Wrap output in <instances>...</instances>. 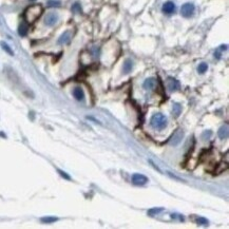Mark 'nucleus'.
Instances as JSON below:
<instances>
[{"label":"nucleus","mask_w":229,"mask_h":229,"mask_svg":"<svg viewBox=\"0 0 229 229\" xmlns=\"http://www.w3.org/2000/svg\"><path fill=\"white\" fill-rule=\"evenodd\" d=\"M163 12L165 14H172L175 12V4L172 1H167L163 5Z\"/></svg>","instance_id":"8"},{"label":"nucleus","mask_w":229,"mask_h":229,"mask_svg":"<svg viewBox=\"0 0 229 229\" xmlns=\"http://www.w3.org/2000/svg\"><path fill=\"white\" fill-rule=\"evenodd\" d=\"M58 172H59V174H60V175H61L62 178H65L66 180H71V178H70V176L68 175V174L66 173V172L61 171V170H58Z\"/></svg>","instance_id":"23"},{"label":"nucleus","mask_w":229,"mask_h":229,"mask_svg":"<svg viewBox=\"0 0 229 229\" xmlns=\"http://www.w3.org/2000/svg\"><path fill=\"white\" fill-rule=\"evenodd\" d=\"M43 13V7L39 4H35L30 7L29 9L25 11V19L29 22H34L40 15Z\"/></svg>","instance_id":"2"},{"label":"nucleus","mask_w":229,"mask_h":229,"mask_svg":"<svg viewBox=\"0 0 229 229\" xmlns=\"http://www.w3.org/2000/svg\"><path fill=\"white\" fill-rule=\"evenodd\" d=\"M58 21V15L54 12L52 13L47 14V16L45 17V25H48V27H53L57 23Z\"/></svg>","instance_id":"6"},{"label":"nucleus","mask_w":229,"mask_h":229,"mask_svg":"<svg viewBox=\"0 0 229 229\" xmlns=\"http://www.w3.org/2000/svg\"><path fill=\"white\" fill-rule=\"evenodd\" d=\"M196 223L198 225H208V220H206L205 218H198L196 220Z\"/></svg>","instance_id":"22"},{"label":"nucleus","mask_w":229,"mask_h":229,"mask_svg":"<svg viewBox=\"0 0 229 229\" xmlns=\"http://www.w3.org/2000/svg\"><path fill=\"white\" fill-rule=\"evenodd\" d=\"M58 219L54 218V216H47V218H43L41 219V222L45 223V224H52V223L56 222Z\"/></svg>","instance_id":"17"},{"label":"nucleus","mask_w":229,"mask_h":229,"mask_svg":"<svg viewBox=\"0 0 229 229\" xmlns=\"http://www.w3.org/2000/svg\"><path fill=\"white\" fill-rule=\"evenodd\" d=\"M71 39V33L69 31H66L63 34H61L59 38H58V43L59 45H65V43H68Z\"/></svg>","instance_id":"10"},{"label":"nucleus","mask_w":229,"mask_h":229,"mask_svg":"<svg viewBox=\"0 0 229 229\" xmlns=\"http://www.w3.org/2000/svg\"><path fill=\"white\" fill-rule=\"evenodd\" d=\"M149 182L148 178L144 174H140V173H134L132 175V183L136 186H144L146 185L147 183Z\"/></svg>","instance_id":"4"},{"label":"nucleus","mask_w":229,"mask_h":229,"mask_svg":"<svg viewBox=\"0 0 229 229\" xmlns=\"http://www.w3.org/2000/svg\"><path fill=\"white\" fill-rule=\"evenodd\" d=\"M30 1H35V0H30Z\"/></svg>","instance_id":"24"},{"label":"nucleus","mask_w":229,"mask_h":229,"mask_svg":"<svg viewBox=\"0 0 229 229\" xmlns=\"http://www.w3.org/2000/svg\"><path fill=\"white\" fill-rule=\"evenodd\" d=\"M144 88L147 90H151L155 87V79L154 78H147V79L144 81Z\"/></svg>","instance_id":"13"},{"label":"nucleus","mask_w":229,"mask_h":229,"mask_svg":"<svg viewBox=\"0 0 229 229\" xmlns=\"http://www.w3.org/2000/svg\"><path fill=\"white\" fill-rule=\"evenodd\" d=\"M0 46H1V48H2V49L4 50V51L7 52V54H10V55H12V56L14 55V52H13V50H12L11 48H10L9 46H7V43H3V41H2V43H0Z\"/></svg>","instance_id":"18"},{"label":"nucleus","mask_w":229,"mask_h":229,"mask_svg":"<svg viewBox=\"0 0 229 229\" xmlns=\"http://www.w3.org/2000/svg\"><path fill=\"white\" fill-rule=\"evenodd\" d=\"M28 30H29V28H28L27 23H25V22L20 23L19 28H18V34H19L20 36L25 37V36L28 34Z\"/></svg>","instance_id":"14"},{"label":"nucleus","mask_w":229,"mask_h":229,"mask_svg":"<svg viewBox=\"0 0 229 229\" xmlns=\"http://www.w3.org/2000/svg\"><path fill=\"white\" fill-rule=\"evenodd\" d=\"M163 210H164V208H152V209L148 210V214L151 216H156V214H158L160 212H162Z\"/></svg>","instance_id":"20"},{"label":"nucleus","mask_w":229,"mask_h":229,"mask_svg":"<svg viewBox=\"0 0 229 229\" xmlns=\"http://www.w3.org/2000/svg\"><path fill=\"white\" fill-rule=\"evenodd\" d=\"M181 112H182V107H181V105L180 104H178V102H174L173 107H172V113L174 114L175 117H178L180 114H181Z\"/></svg>","instance_id":"15"},{"label":"nucleus","mask_w":229,"mask_h":229,"mask_svg":"<svg viewBox=\"0 0 229 229\" xmlns=\"http://www.w3.org/2000/svg\"><path fill=\"white\" fill-rule=\"evenodd\" d=\"M207 70H208V65L207 63H205V62H202V63H200L198 67V72L200 74H204L205 72H207Z\"/></svg>","instance_id":"16"},{"label":"nucleus","mask_w":229,"mask_h":229,"mask_svg":"<svg viewBox=\"0 0 229 229\" xmlns=\"http://www.w3.org/2000/svg\"><path fill=\"white\" fill-rule=\"evenodd\" d=\"M61 2H60L59 0H49L48 1V7H60Z\"/></svg>","instance_id":"19"},{"label":"nucleus","mask_w":229,"mask_h":229,"mask_svg":"<svg viewBox=\"0 0 229 229\" xmlns=\"http://www.w3.org/2000/svg\"><path fill=\"white\" fill-rule=\"evenodd\" d=\"M150 125L156 130H163L167 126V117L162 113H155L151 117Z\"/></svg>","instance_id":"1"},{"label":"nucleus","mask_w":229,"mask_h":229,"mask_svg":"<svg viewBox=\"0 0 229 229\" xmlns=\"http://www.w3.org/2000/svg\"><path fill=\"white\" fill-rule=\"evenodd\" d=\"M73 96L75 97V99L77 100H82L84 97H85V93H84V90L79 87L74 88L73 90Z\"/></svg>","instance_id":"12"},{"label":"nucleus","mask_w":229,"mask_h":229,"mask_svg":"<svg viewBox=\"0 0 229 229\" xmlns=\"http://www.w3.org/2000/svg\"><path fill=\"white\" fill-rule=\"evenodd\" d=\"M72 11L75 12V13H80L81 12V7H80L79 3H74L73 7H72Z\"/></svg>","instance_id":"21"},{"label":"nucleus","mask_w":229,"mask_h":229,"mask_svg":"<svg viewBox=\"0 0 229 229\" xmlns=\"http://www.w3.org/2000/svg\"><path fill=\"white\" fill-rule=\"evenodd\" d=\"M219 137L221 138V139H226V138H228V135H229V128H228V125L225 124L223 125L222 127L219 129Z\"/></svg>","instance_id":"9"},{"label":"nucleus","mask_w":229,"mask_h":229,"mask_svg":"<svg viewBox=\"0 0 229 229\" xmlns=\"http://www.w3.org/2000/svg\"><path fill=\"white\" fill-rule=\"evenodd\" d=\"M183 137H184V132H183V130L178 129L173 134H172L171 137H170V139H169L170 145H172V146H178V145L182 142Z\"/></svg>","instance_id":"5"},{"label":"nucleus","mask_w":229,"mask_h":229,"mask_svg":"<svg viewBox=\"0 0 229 229\" xmlns=\"http://www.w3.org/2000/svg\"><path fill=\"white\" fill-rule=\"evenodd\" d=\"M167 87L170 91H178L180 89V82L178 80H176L175 78L169 77L167 80Z\"/></svg>","instance_id":"7"},{"label":"nucleus","mask_w":229,"mask_h":229,"mask_svg":"<svg viewBox=\"0 0 229 229\" xmlns=\"http://www.w3.org/2000/svg\"><path fill=\"white\" fill-rule=\"evenodd\" d=\"M132 68H133V61L131 59L125 60L124 66H122V72L125 74H129L132 71Z\"/></svg>","instance_id":"11"},{"label":"nucleus","mask_w":229,"mask_h":229,"mask_svg":"<svg viewBox=\"0 0 229 229\" xmlns=\"http://www.w3.org/2000/svg\"><path fill=\"white\" fill-rule=\"evenodd\" d=\"M194 13V4L193 3H185L181 7V14L183 17L189 18L193 15Z\"/></svg>","instance_id":"3"}]
</instances>
